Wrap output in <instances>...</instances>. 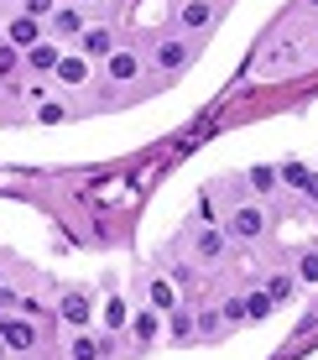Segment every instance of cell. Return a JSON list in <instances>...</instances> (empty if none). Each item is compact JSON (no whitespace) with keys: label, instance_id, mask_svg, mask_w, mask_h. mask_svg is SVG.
<instances>
[{"label":"cell","instance_id":"52a82bcc","mask_svg":"<svg viewBox=\"0 0 318 360\" xmlns=\"http://www.w3.org/2000/svg\"><path fill=\"white\" fill-rule=\"evenodd\" d=\"M188 63H193V53H188V47L178 42V37H173V42H162V47H157V68L178 73V68H188Z\"/></svg>","mask_w":318,"mask_h":360},{"label":"cell","instance_id":"4fadbf2b","mask_svg":"<svg viewBox=\"0 0 318 360\" xmlns=\"http://www.w3.org/2000/svg\"><path fill=\"white\" fill-rule=\"evenodd\" d=\"M167 334H173V340H178V345H188V340H193V334H199V319H193V314H183V308H178V314H173V319H167Z\"/></svg>","mask_w":318,"mask_h":360},{"label":"cell","instance_id":"603a6c76","mask_svg":"<svg viewBox=\"0 0 318 360\" xmlns=\"http://www.w3.org/2000/svg\"><path fill=\"white\" fill-rule=\"evenodd\" d=\"M152 303H157V308H173V282L157 277V282H152Z\"/></svg>","mask_w":318,"mask_h":360},{"label":"cell","instance_id":"d6a6232c","mask_svg":"<svg viewBox=\"0 0 318 360\" xmlns=\"http://www.w3.org/2000/svg\"><path fill=\"white\" fill-rule=\"evenodd\" d=\"M308 6H318V0H308Z\"/></svg>","mask_w":318,"mask_h":360},{"label":"cell","instance_id":"d6986e66","mask_svg":"<svg viewBox=\"0 0 318 360\" xmlns=\"http://www.w3.org/2000/svg\"><path fill=\"white\" fill-rule=\"evenodd\" d=\"M272 308H277V303H272L266 292H251V297H246V319H266Z\"/></svg>","mask_w":318,"mask_h":360},{"label":"cell","instance_id":"8992f818","mask_svg":"<svg viewBox=\"0 0 318 360\" xmlns=\"http://www.w3.org/2000/svg\"><path fill=\"white\" fill-rule=\"evenodd\" d=\"M105 73H110L115 84H131V79L141 73V58H136V53H110V58H105Z\"/></svg>","mask_w":318,"mask_h":360},{"label":"cell","instance_id":"d4e9b609","mask_svg":"<svg viewBox=\"0 0 318 360\" xmlns=\"http://www.w3.org/2000/svg\"><path fill=\"white\" fill-rule=\"evenodd\" d=\"M37 120H42V126H58V120H63V105H58V99H47V105L37 110Z\"/></svg>","mask_w":318,"mask_h":360},{"label":"cell","instance_id":"7402d4cb","mask_svg":"<svg viewBox=\"0 0 318 360\" xmlns=\"http://www.w3.org/2000/svg\"><path fill=\"white\" fill-rule=\"evenodd\" d=\"M219 319H230V324H246V297H230V303L219 308Z\"/></svg>","mask_w":318,"mask_h":360},{"label":"cell","instance_id":"1f68e13d","mask_svg":"<svg viewBox=\"0 0 318 360\" xmlns=\"http://www.w3.org/2000/svg\"><path fill=\"white\" fill-rule=\"evenodd\" d=\"M79 6H89V0H79Z\"/></svg>","mask_w":318,"mask_h":360},{"label":"cell","instance_id":"cb8c5ba5","mask_svg":"<svg viewBox=\"0 0 318 360\" xmlns=\"http://www.w3.org/2000/svg\"><path fill=\"white\" fill-rule=\"evenodd\" d=\"M277 178H282V183H292V188H303V178H308V167H303V162H287L282 172H277Z\"/></svg>","mask_w":318,"mask_h":360},{"label":"cell","instance_id":"5b68a950","mask_svg":"<svg viewBox=\"0 0 318 360\" xmlns=\"http://www.w3.org/2000/svg\"><path fill=\"white\" fill-rule=\"evenodd\" d=\"M266 230V214H261V209H235V219H230V235H240V240H256V235H261Z\"/></svg>","mask_w":318,"mask_h":360},{"label":"cell","instance_id":"836d02e7","mask_svg":"<svg viewBox=\"0 0 318 360\" xmlns=\"http://www.w3.org/2000/svg\"><path fill=\"white\" fill-rule=\"evenodd\" d=\"M0 32H6V27H0Z\"/></svg>","mask_w":318,"mask_h":360},{"label":"cell","instance_id":"2e32d148","mask_svg":"<svg viewBox=\"0 0 318 360\" xmlns=\"http://www.w3.org/2000/svg\"><path fill=\"white\" fill-rule=\"evenodd\" d=\"M131 334H136V345H152L157 340V314H136L131 319Z\"/></svg>","mask_w":318,"mask_h":360},{"label":"cell","instance_id":"ac0fdd59","mask_svg":"<svg viewBox=\"0 0 318 360\" xmlns=\"http://www.w3.org/2000/svg\"><path fill=\"white\" fill-rule=\"evenodd\" d=\"M298 282H308V288L318 282V251H303L298 256Z\"/></svg>","mask_w":318,"mask_h":360},{"label":"cell","instance_id":"9c48e42d","mask_svg":"<svg viewBox=\"0 0 318 360\" xmlns=\"http://www.w3.org/2000/svg\"><path fill=\"white\" fill-rule=\"evenodd\" d=\"M105 355H110V345L94 340V334H79V340L68 345V360H105Z\"/></svg>","mask_w":318,"mask_h":360},{"label":"cell","instance_id":"9a60e30c","mask_svg":"<svg viewBox=\"0 0 318 360\" xmlns=\"http://www.w3.org/2000/svg\"><path fill=\"white\" fill-rule=\"evenodd\" d=\"M199 256H204V262H219V256H225V235H219V230H204V235H199Z\"/></svg>","mask_w":318,"mask_h":360},{"label":"cell","instance_id":"4dcf8cb0","mask_svg":"<svg viewBox=\"0 0 318 360\" xmlns=\"http://www.w3.org/2000/svg\"><path fill=\"white\" fill-rule=\"evenodd\" d=\"M0 360H6V345H0Z\"/></svg>","mask_w":318,"mask_h":360},{"label":"cell","instance_id":"5bb4252c","mask_svg":"<svg viewBox=\"0 0 318 360\" xmlns=\"http://www.w3.org/2000/svg\"><path fill=\"white\" fill-rule=\"evenodd\" d=\"M246 178H251V188H256V193H272L277 183H282V178H277V167H266V162H256Z\"/></svg>","mask_w":318,"mask_h":360},{"label":"cell","instance_id":"f546056e","mask_svg":"<svg viewBox=\"0 0 318 360\" xmlns=\"http://www.w3.org/2000/svg\"><path fill=\"white\" fill-rule=\"evenodd\" d=\"M0 288H6V271H0Z\"/></svg>","mask_w":318,"mask_h":360},{"label":"cell","instance_id":"3957f363","mask_svg":"<svg viewBox=\"0 0 318 360\" xmlns=\"http://www.w3.org/2000/svg\"><path fill=\"white\" fill-rule=\"evenodd\" d=\"M6 37H11V47H16V53H27V47H37V42H42V21L21 11V16L6 27Z\"/></svg>","mask_w":318,"mask_h":360},{"label":"cell","instance_id":"ba28073f","mask_svg":"<svg viewBox=\"0 0 318 360\" xmlns=\"http://www.w3.org/2000/svg\"><path fill=\"white\" fill-rule=\"evenodd\" d=\"M84 27H89V21H84V11H79V6H63V11H53V32H58V37H79Z\"/></svg>","mask_w":318,"mask_h":360},{"label":"cell","instance_id":"7a4b0ae2","mask_svg":"<svg viewBox=\"0 0 318 360\" xmlns=\"http://www.w3.org/2000/svg\"><path fill=\"white\" fill-rule=\"evenodd\" d=\"M0 345H6V350H32L37 345V324L32 319H0Z\"/></svg>","mask_w":318,"mask_h":360},{"label":"cell","instance_id":"44dd1931","mask_svg":"<svg viewBox=\"0 0 318 360\" xmlns=\"http://www.w3.org/2000/svg\"><path fill=\"white\" fill-rule=\"evenodd\" d=\"M16 68H21V53H16L11 42H0V79H11Z\"/></svg>","mask_w":318,"mask_h":360},{"label":"cell","instance_id":"7c38bea8","mask_svg":"<svg viewBox=\"0 0 318 360\" xmlns=\"http://www.w3.org/2000/svg\"><path fill=\"white\" fill-rule=\"evenodd\" d=\"M209 16H214V11H209V0H183V11H178V21H183V27H209Z\"/></svg>","mask_w":318,"mask_h":360},{"label":"cell","instance_id":"6da1fadb","mask_svg":"<svg viewBox=\"0 0 318 360\" xmlns=\"http://www.w3.org/2000/svg\"><path fill=\"white\" fill-rule=\"evenodd\" d=\"M58 319H63V324L68 329H89L94 324V303H89V297H84V292H63V297H58Z\"/></svg>","mask_w":318,"mask_h":360},{"label":"cell","instance_id":"484cf974","mask_svg":"<svg viewBox=\"0 0 318 360\" xmlns=\"http://www.w3.org/2000/svg\"><path fill=\"white\" fill-rule=\"evenodd\" d=\"M47 11H58V0H27V16H37V21H42Z\"/></svg>","mask_w":318,"mask_h":360},{"label":"cell","instance_id":"8fae6325","mask_svg":"<svg viewBox=\"0 0 318 360\" xmlns=\"http://www.w3.org/2000/svg\"><path fill=\"white\" fill-rule=\"evenodd\" d=\"M58 58H63V53H58L53 42H37V47H27V63H32L37 73H53V68H58Z\"/></svg>","mask_w":318,"mask_h":360},{"label":"cell","instance_id":"277c9868","mask_svg":"<svg viewBox=\"0 0 318 360\" xmlns=\"http://www.w3.org/2000/svg\"><path fill=\"white\" fill-rule=\"evenodd\" d=\"M79 47H84L79 58H110V53H115V37H110V27H84Z\"/></svg>","mask_w":318,"mask_h":360},{"label":"cell","instance_id":"83f0119b","mask_svg":"<svg viewBox=\"0 0 318 360\" xmlns=\"http://www.w3.org/2000/svg\"><path fill=\"white\" fill-rule=\"evenodd\" d=\"M219 329V314H199V334H214Z\"/></svg>","mask_w":318,"mask_h":360},{"label":"cell","instance_id":"ffe728a7","mask_svg":"<svg viewBox=\"0 0 318 360\" xmlns=\"http://www.w3.org/2000/svg\"><path fill=\"white\" fill-rule=\"evenodd\" d=\"M266 297H272V303H287L292 297V277H266Z\"/></svg>","mask_w":318,"mask_h":360},{"label":"cell","instance_id":"f1b7e54d","mask_svg":"<svg viewBox=\"0 0 318 360\" xmlns=\"http://www.w3.org/2000/svg\"><path fill=\"white\" fill-rule=\"evenodd\" d=\"M303 193H308L313 204H318V172H308V178H303Z\"/></svg>","mask_w":318,"mask_h":360},{"label":"cell","instance_id":"e0dca14e","mask_svg":"<svg viewBox=\"0 0 318 360\" xmlns=\"http://www.w3.org/2000/svg\"><path fill=\"white\" fill-rule=\"evenodd\" d=\"M131 319H126V303H120V297H110L105 303V329H126Z\"/></svg>","mask_w":318,"mask_h":360},{"label":"cell","instance_id":"30bf717a","mask_svg":"<svg viewBox=\"0 0 318 360\" xmlns=\"http://www.w3.org/2000/svg\"><path fill=\"white\" fill-rule=\"evenodd\" d=\"M58 79H63V84H84V79H89V58H79V53H68V58H58Z\"/></svg>","mask_w":318,"mask_h":360},{"label":"cell","instance_id":"4316f807","mask_svg":"<svg viewBox=\"0 0 318 360\" xmlns=\"http://www.w3.org/2000/svg\"><path fill=\"white\" fill-rule=\"evenodd\" d=\"M0 308H21V292L16 288H0Z\"/></svg>","mask_w":318,"mask_h":360}]
</instances>
